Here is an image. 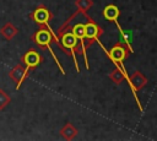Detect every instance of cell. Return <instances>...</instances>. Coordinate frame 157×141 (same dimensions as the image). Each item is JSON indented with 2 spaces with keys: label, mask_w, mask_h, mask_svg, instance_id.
Wrapping results in <instances>:
<instances>
[{
  "label": "cell",
  "mask_w": 157,
  "mask_h": 141,
  "mask_svg": "<svg viewBox=\"0 0 157 141\" xmlns=\"http://www.w3.org/2000/svg\"><path fill=\"white\" fill-rule=\"evenodd\" d=\"M10 103H11V97L2 88H0V110H4L6 105H9Z\"/></svg>",
  "instance_id": "obj_15"
},
{
  "label": "cell",
  "mask_w": 157,
  "mask_h": 141,
  "mask_svg": "<svg viewBox=\"0 0 157 141\" xmlns=\"http://www.w3.org/2000/svg\"><path fill=\"white\" fill-rule=\"evenodd\" d=\"M147 82H148L147 77H145V75H144L141 71H139V70L135 71L134 74H131V75L129 76L128 83H129V87H130V90H131V92H132V94H134V98H135V101H136V103H137V107H139L140 112H142L144 108H142V105H141V103H140V99H139V97H137V91H140L144 86H146Z\"/></svg>",
  "instance_id": "obj_6"
},
{
  "label": "cell",
  "mask_w": 157,
  "mask_h": 141,
  "mask_svg": "<svg viewBox=\"0 0 157 141\" xmlns=\"http://www.w3.org/2000/svg\"><path fill=\"white\" fill-rule=\"evenodd\" d=\"M56 37H58V43L56 45L63 49L67 55H70L74 60V65L77 72H80V66L76 59V54H81V49H80V44L77 38L69 31V29H63V31H58L56 32Z\"/></svg>",
  "instance_id": "obj_2"
},
{
  "label": "cell",
  "mask_w": 157,
  "mask_h": 141,
  "mask_svg": "<svg viewBox=\"0 0 157 141\" xmlns=\"http://www.w3.org/2000/svg\"><path fill=\"white\" fill-rule=\"evenodd\" d=\"M119 16H120V10L117 5L114 4H108L104 9H103V17L107 20V21H110V22H117L119 20Z\"/></svg>",
  "instance_id": "obj_10"
},
{
  "label": "cell",
  "mask_w": 157,
  "mask_h": 141,
  "mask_svg": "<svg viewBox=\"0 0 157 141\" xmlns=\"http://www.w3.org/2000/svg\"><path fill=\"white\" fill-rule=\"evenodd\" d=\"M29 17L33 20V22L36 25L42 27V26H45L49 23V21L53 18V13L44 5H39L33 12H31Z\"/></svg>",
  "instance_id": "obj_8"
},
{
  "label": "cell",
  "mask_w": 157,
  "mask_h": 141,
  "mask_svg": "<svg viewBox=\"0 0 157 141\" xmlns=\"http://www.w3.org/2000/svg\"><path fill=\"white\" fill-rule=\"evenodd\" d=\"M17 33H18L17 27H16L13 23H11V22L5 23V25L0 28V34H1L5 39H7V40H11L12 38H15Z\"/></svg>",
  "instance_id": "obj_11"
},
{
  "label": "cell",
  "mask_w": 157,
  "mask_h": 141,
  "mask_svg": "<svg viewBox=\"0 0 157 141\" xmlns=\"http://www.w3.org/2000/svg\"><path fill=\"white\" fill-rule=\"evenodd\" d=\"M49 23L48 25H45V26H42V27H39V29L32 36V40L36 43V45L37 47H39L40 49H44V50H49V53H50V55L53 56V59H54V61H55V64H56V66L59 67V70H60V72L63 74V75H66L65 74V70H64V67L61 66V64H60V61H59V59L56 58V55H55V53H54V50L52 49V43L54 42V38H53V36H52V32L49 31Z\"/></svg>",
  "instance_id": "obj_3"
},
{
  "label": "cell",
  "mask_w": 157,
  "mask_h": 141,
  "mask_svg": "<svg viewBox=\"0 0 157 141\" xmlns=\"http://www.w3.org/2000/svg\"><path fill=\"white\" fill-rule=\"evenodd\" d=\"M42 61H43L42 55H40L37 50H34V49L27 50V51L22 55V58H21V63H22V65L25 66V74H26L27 76L29 75V72H31L32 70H34L38 65H40Z\"/></svg>",
  "instance_id": "obj_7"
},
{
  "label": "cell",
  "mask_w": 157,
  "mask_h": 141,
  "mask_svg": "<svg viewBox=\"0 0 157 141\" xmlns=\"http://www.w3.org/2000/svg\"><path fill=\"white\" fill-rule=\"evenodd\" d=\"M109 78H110L115 85H120V83L125 80L124 74H123V72H121V70H120V69H118V67H115V69L109 74Z\"/></svg>",
  "instance_id": "obj_13"
},
{
  "label": "cell",
  "mask_w": 157,
  "mask_h": 141,
  "mask_svg": "<svg viewBox=\"0 0 157 141\" xmlns=\"http://www.w3.org/2000/svg\"><path fill=\"white\" fill-rule=\"evenodd\" d=\"M97 42H98V45L103 49V51L107 54V56L112 60V63H113V61H124V60L131 54L130 50L128 49V47H126L124 43H121V42H117L109 50H107V49L104 48V45L101 43L99 39H98Z\"/></svg>",
  "instance_id": "obj_5"
},
{
  "label": "cell",
  "mask_w": 157,
  "mask_h": 141,
  "mask_svg": "<svg viewBox=\"0 0 157 141\" xmlns=\"http://www.w3.org/2000/svg\"><path fill=\"white\" fill-rule=\"evenodd\" d=\"M76 13V17L78 18V21H75V18L72 16H70L60 27L58 31H63V29H69L78 40V44H80V49H81V55L83 56V60H85V66L87 70H90V65H88V60H87V49L85 47V18H86V15L87 12H82V11H78L76 10L75 11Z\"/></svg>",
  "instance_id": "obj_1"
},
{
  "label": "cell",
  "mask_w": 157,
  "mask_h": 141,
  "mask_svg": "<svg viewBox=\"0 0 157 141\" xmlns=\"http://www.w3.org/2000/svg\"><path fill=\"white\" fill-rule=\"evenodd\" d=\"M78 134V130L71 124V123H65L64 126L60 129V135L65 139V140H74L76 137V135Z\"/></svg>",
  "instance_id": "obj_12"
},
{
  "label": "cell",
  "mask_w": 157,
  "mask_h": 141,
  "mask_svg": "<svg viewBox=\"0 0 157 141\" xmlns=\"http://www.w3.org/2000/svg\"><path fill=\"white\" fill-rule=\"evenodd\" d=\"M9 77L16 82V90H20V87L22 86L23 81L27 78V75L25 74V66L22 65V63L16 64L9 71Z\"/></svg>",
  "instance_id": "obj_9"
},
{
  "label": "cell",
  "mask_w": 157,
  "mask_h": 141,
  "mask_svg": "<svg viewBox=\"0 0 157 141\" xmlns=\"http://www.w3.org/2000/svg\"><path fill=\"white\" fill-rule=\"evenodd\" d=\"M103 28L87 13L85 18V47L88 49L103 34Z\"/></svg>",
  "instance_id": "obj_4"
},
{
  "label": "cell",
  "mask_w": 157,
  "mask_h": 141,
  "mask_svg": "<svg viewBox=\"0 0 157 141\" xmlns=\"http://www.w3.org/2000/svg\"><path fill=\"white\" fill-rule=\"evenodd\" d=\"M75 5H76V7H77L78 11L87 12L93 6V1L92 0H76L75 1Z\"/></svg>",
  "instance_id": "obj_14"
}]
</instances>
